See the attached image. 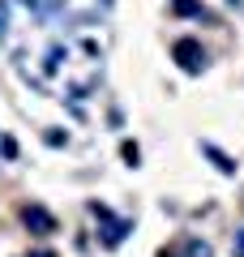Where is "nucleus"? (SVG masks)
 I'll list each match as a JSON object with an SVG mask.
<instances>
[{"mask_svg": "<svg viewBox=\"0 0 244 257\" xmlns=\"http://www.w3.org/2000/svg\"><path fill=\"white\" fill-rule=\"evenodd\" d=\"M231 253H235V257H244V227L235 231V240H231Z\"/></svg>", "mask_w": 244, "mask_h": 257, "instance_id": "obj_10", "label": "nucleus"}, {"mask_svg": "<svg viewBox=\"0 0 244 257\" xmlns=\"http://www.w3.org/2000/svg\"><path fill=\"white\" fill-rule=\"evenodd\" d=\"M184 257H214V248H210L206 240H189V244H184Z\"/></svg>", "mask_w": 244, "mask_h": 257, "instance_id": "obj_6", "label": "nucleus"}, {"mask_svg": "<svg viewBox=\"0 0 244 257\" xmlns=\"http://www.w3.org/2000/svg\"><path fill=\"white\" fill-rule=\"evenodd\" d=\"M90 214L103 223V231H99L103 248H116L120 240H125L129 231H133V223H129V219H111V210H107V206H99V202H90Z\"/></svg>", "mask_w": 244, "mask_h": 257, "instance_id": "obj_1", "label": "nucleus"}, {"mask_svg": "<svg viewBox=\"0 0 244 257\" xmlns=\"http://www.w3.org/2000/svg\"><path fill=\"white\" fill-rule=\"evenodd\" d=\"M0 155H5V159H13V155H18V146H13V138H0Z\"/></svg>", "mask_w": 244, "mask_h": 257, "instance_id": "obj_9", "label": "nucleus"}, {"mask_svg": "<svg viewBox=\"0 0 244 257\" xmlns=\"http://www.w3.org/2000/svg\"><path fill=\"white\" fill-rule=\"evenodd\" d=\"M22 223H26L35 236H52V231H56V219L43 210V206H26V210H22Z\"/></svg>", "mask_w": 244, "mask_h": 257, "instance_id": "obj_3", "label": "nucleus"}, {"mask_svg": "<svg viewBox=\"0 0 244 257\" xmlns=\"http://www.w3.org/2000/svg\"><path fill=\"white\" fill-rule=\"evenodd\" d=\"M120 155H125V163H129V167H137V163H142V150H137L133 142H125V146H120Z\"/></svg>", "mask_w": 244, "mask_h": 257, "instance_id": "obj_8", "label": "nucleus"}, {"mask_svg": "<svg viewBox=\"0 0 244 257\" xmlns=\"http://www.w3.org/2000/svg\"><path fill=\"white\" fill-rule=\"evenodd\" d=\"M201 155H206V159H214V167H218L223 176H235V163H231V159H227V155H223L218 146H210V142H201Z\"/></svg>", "mask_w": 244, "mask_h": 257, "instance_id": "obj_5", "label": "nucleus"}, {"mask_svg": "<svg viewBox=\"0 0 244 257\" xmlns=\"http://www.w3.org/2000/svg\"><path fill=\"white\" fill-rule=\"evenodd\" d=\"M35 257H52V253H35Z\"/></svg>", "mask_w": 244, "mask_h": 257, "instance_id": "obj_13", "label": "nucleus"}, {"mask_svg": "<svg viewBox=\"0 0 244 257\" xmlns=\"http://www.w3.org/2000/svg\"><path fill=\"white\" fill-rule=\"evenodd\" d=\"M35 5H39V9H43V5H60V0H35Z\"/></svg>", "mask_w": 244, "mask_h": 257, "instance_id": "obj_11", "label": "nucleus"}, {"mask_svg": "<svg viewBox=\"0 0 244 257\" xmlns=\"http://www.w3.org/2000/svg\"><path fill=\"white\" fill-rule=\"evenodd\" d=\"M172 60L180 64L184 73H201V69H206V52H201V43H197V39H176Z\"/></svg>", "mask_w": 244, "mask_h": 257, "instance_id": "obj_2", "label": "nucleus"}, {"mask_svg": "<svg viewBox=\"0 0 244 257\" xmlns=\"http://www.w3.org/2000/svg\"><path fill=\"white\" fill-rule=\"evenodd\" d=\"M167 9H172L176 18H210L201 0H167Z\"/></svg>", "mask_w": 244, "mask_h": 257, "instance_id": "obj_4", "label": "nucleus"}, {"mask_svg": "<svg viewBox=\"0 0 244 257\" xmlns=\"http://www.w3.org/2000/svg\"><path fill=\"white\" fill-rule=\"evenodd\" d=\"M227 5H231V9H240V5H244V0H227Z\"/></svg>", "mask_w": 244, "mask_h": 257, "instance_id": "obj_12", "label": "nucleus"}, {"mask_svg": "<svg viewBox=\"0 0 244 257\" xmlns=\"http://www.w3.org/2000/svg\"><path fill=\"white\" fill-rule=\"evenodd\" d=\"M60 60H69V52H64V47H52V52H47V73H56Z\"/></svg>", "mask_w": 244, "mask_h": 257, "instance_id": "obj_7", "label": "nucleus"}]
</instances>
